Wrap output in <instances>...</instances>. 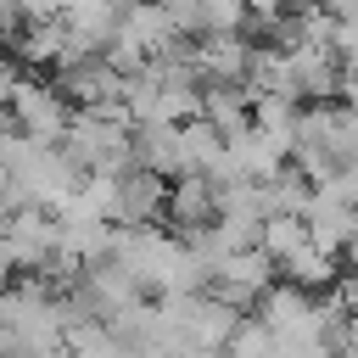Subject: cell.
I'll list each match as a JSON object with an SVG mask.
<instances>
[{"mask_svg":"<svg viewBox=\"0 0 358 358\" xmlns=\"http://www.w3.org/2000/svg\"><path fill=\"white\" fill-rule=\"evenodd\" d=\"M280 274H285V285H296V291L319 296V291H330V285L341 280V257H336V252H319L313 241H302V246L280 263Z\"/></svg>","mask_w":358,"mask_h":358,"instance_id":"11","label":"cell"},{"mask_svg":"<svg viewBox=\"0 0 358 358\" xmlns=\"http://www.w3.org/2000/svg\"><path fill=\"white\" fill-rule=\"evenodd\" d=\"M252 319H257L274 341H319V296H308V291H296V285H285V280H274V285L257 296Z\"/></svg>","mask_w":358,"mask_h":358,"instance_id":"3","label":"cell"},{"mask_svg":"<svg viewBox=\"0 0 358 358\" xmlns=\"http://www.w3.org/2000/svg\"><path fill=\"white\" fill-rule=\"evenodd\" d=\"M162 207H168V179H157V173H145V168H129V173H117L112 224H123V229H157Z\"/></svg>","mask_w":358,"mask_h":358,"instance_id":"6","label":"cell"},{"mask_svg":"<svg viewBox=\"0 0 358 358\" xmlns=\"http://www.w3.org/2000/svg\"><path fill=\"white\" fill-rule=\"evenodd\" d=\"M302 241H308V224H302V218H263V224H257V252H263L274 268H280Z\"/></svg>","mask_w":358,"mask_h":358,"instance_id":"14","label":"cell"},{"mask_svg":"<svg viewBox=\"0 0 358 358\" xmlns=\"http://www.w3.org/2000/svg\"><path fill=\"white\" fill-rule=\"evenodd\" d=\"M162 218L173 224V235H196L207 224H218V185L207 173H179L168 179V207Z\"/></svg>","mask_w":358,"mask_h":358,"instance_id":"7","label":"cell"},{"mask_svg":"<svg viewBox=\"0 0 358 358\" xmlns=\"http://www.w3.org/2000/svg\"><path fill=\"white\" fill-rule=\"evenodd\" d=\"M6 123H11V134L34 140V145H62V134L73 123V106L56 95L50 78H28L22 73L17 90H11V101H6Z\"/></svg>","mask_w":358,"mask_h":358,"instance_id":"1","label":"cell"},{"mask_svg":"<svg viewBox=\"0 0 358 358\" xmlns=\"http://www.w3.org/2000/svg\"><path fill=\"white\" fill-rule=\"evenodd\" d=\"M224 352H229V358H274V336H268V330H263V324H257V319L246 313V319H241V324L229 330Z\"/></svg>","mask_w":358,"mask_h":358,"instance_id":"16","label":"cell"},{"mask_svg":"<svg viewBox=\"0 0 358 358\" xmlns=\"http://www.w3.org/2000/svg\"><path fill=\"white\" fill-rule=\"evenodd\" d=\"M218 157H224V140H218V129L207 117L179 123V173H213Z\"/></svg>","mask_w":358,"mask_h":358,"instance_id":"13","label":"cell"},{"mask_svg":"<svg viewBox=\"0 0 358 358\" xmlns=\"http://www.w3.org/2000/svg\"><path fill=\"white\" fill-rule=\"evenodd\" d=\"M274 358H336L319 341H274Z\"/></svg>","mask_w":358,"mask_h":358,"instance_id":"17","label":"cell"},{"mask_svg":"<svg viewBox=\"0 0 358 358\" xmlns=\"http://www.w3.org/2000/svg\"><path fill=\"white\" fill-rule=\"evenodd\" d=\"M319 0H280V11H313Z\"/></svg>","mask_w":358,"mask_h":358,"instance_id":"20","label":"cell"},{"mask_svg":"<svg viewBox=\"0 0 358 358\" xmlns=\"http://www.w3.org/2000/svg\"><path fill=\"white\" fill-rule=\"evenodd\" d=\"M129 151H134V168H145L157 179H179V129L140 123V129H129Z\"/></svg>","mask_w":358,"mask_h":358,"instance_id":"9","label":"cell"},{"mask_svg":"<svg viewBox=\"0 0 358 358\" xmlns=\"http://www.w3.org/2000/svg\"><path fill=\"white\" fill-rule=\"evenodd\" d=\"M173 39H179V34H173V22H168V11H162L157 0H123L112 45L134 50L140 62H151V56H162V50H168Z\"/></svg>","mask_w":358,"mask_h":358,"instance_id":"4","label":"cell"},{"mask_svg":"<svg viewBox=\"0 0 358 358\" xmlns=\"http://www.w3.org/2000/svg\"><path fill=\"white\" fill-rule=\"evenodd\" d=\"M347 352H358V313H347Z\"/></svg>","mask_w":358,"mask_h":358,"instance_id":"19","label":"cell"},{"mask_svg":"<svg viewBox=\"0 0 358 358\" xmlns=\"http://www.w3.org/2000/svg\"><path fill=\"white\" fill-rule=\"evenodd\" d=\"M190 67L207 84H246V67H252V39L246 34H207V39H190Z\"/></svg>","mask_w":358,"mask_h":358,"instance_id":"5","label":"cell"},{"mask_svg":"<svg viewBox=\"0 0 358 358\" xmlns=\"http://www.w3.org/2000/svg\"><path fill=\"white\" fill-rule=\"evenodd\" d=\"M308 201H313V185H308L291 162L263 179V218H302Z\"/></svg>","mask_w":358,"mask_h":358,"instance_id":"12","label":"cell"},{"mask_svg":"<svg viewBox=\"0 0 358 358\" xmlns=\"http://www.w3.org/2000/svg\"><path fill=\"white\" fill-rule=\"evenodd\" d=\"M201 117L218 129V140H235L252 129V95L246 84H207L201 90Z\"/></svg>","mask_w":358,"mask_h":358,"instance_id":"10","label":"cell"},{"mask_svg":"<svg viewBox=\"0 0 358 358\" xmlns=\"http://www.w3.org/2000/svg\"><path fill=\"white\" fill-rule=\"evenodd\" d=\"M56 235H62L56 213H45V207H11L0 218V246H6L17 274H45L56 257Z\"/></svg>","mask_w":358,"mask_h":358,"instance_id":"2","label":"cell"},{"mask_svg":"<svg viewBox=\"0 0 358 358\" xmlns=\"http://www.w3.org/2000/svg\"><path fill=\"white\" fill-rule=\"evenodd\" d=\"M11 280H17V268H11V257H6V246H0V291H6Z\"/></svg>","mask_w":358,"mask_h":358,"instance_id":"18","label":"cell"},{"mask_svg":"<svg viewBox=\"0 0 358 358\" xmlns=\"http://www.w3.org/2000/svg\"><path fill=\"white\" fill-rule=\"evenodd\" d=\"M11 62L17 67H62L67 62V28H62V17H50V22H22L17 28V39H11Z\"/></svg>","mask_w":358,"mask_h":358,"instance_id":"8","label":"cell"},{"mask_svg":"<svg viewBox=\"0 0 358 358\" xmlns=\"http://www.w3.org/2000/svg\"><path fill=\"white\" fill-rule=\"evenodd\" d=\"M67 358H134V347H123L106 324H84L67 336Z\"/></svg>","mask_w":358,"mask_h":358,"instance_id":"15","label":"cell"}]
</instances>
